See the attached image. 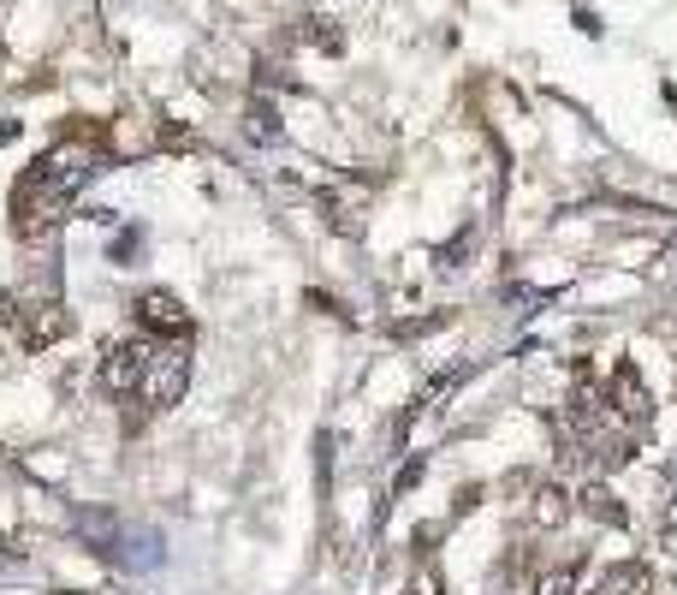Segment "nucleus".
Returning a JSON list of instances; mask_svg holds the SVG:
<instances>
[{"label":"nucleus","instance_id":"obj_1","mask_svg":"<svg viewBox=\"0 0 677 595\" xmlns=\"http://www.w3.org/2000/svg\"><path fill=\"white\" fill-rule=\"evenodd\" d=\"M149 340H113L108 345V357H101V387H108V394H137L143 387V375H149Z\"/></svg>","mask_w":677,"mask_h":595},{"label":"nucleus","instance_id":"obj_2","mask_svg":"<svg viewBox=\"0 0 677 595\" xmlns=\"http://www.w3.org/2000/svg\"><path fill=\"white\" fill-rule=\"evenodd\" d=\"M137 328L160 333V340H190V310L173 293H143L137 298Z\"/></svg>","mask_w":677,"mask_h":595},{"label":"nucleus","instance_id":"obj_3","mask_svg":"<svg viewBox=\"0 0 677 595\" xmlns=\"http://www.w3.org/2000/svg\"><path fill=\"white\" fill-rule=\"evenodd\" d=\"M185 382H190V357H155L149 375H143V405H149V411L179 405L185 399Z\"/></svg>","mask_w":677,"mask_h":595},{"label":"nucleus","instance_id":"obj_4","mask_svg":"<svg viewBox=\"0 0 677 595\" xmlns=\"http://www.w3.org/2000/svg\"><path fill=\"white\" fill-rule=\"evenodd\" d=\"M607 405H618V417H630V423H642V417L654 411V399H647V387H642V370H636V364H618V370H612Z\"/></svg>","mask_w":677,"mask_h":595},{"label":"nucleus","instance_id":"obj_5","mask_svg":"<svg viewBox=\"0 0 677 595\" xmlns=\"http://www.w3.org/2000/svg\"><path fill=\"white\" fill-rule=\"evenodd\" d=\"M642 577H647V565L642 560H618L600 572V584L588 590V595H630V590H642Z\"/></svg>","mask_w":677,"mask_h":595},{"label":"nucleus","instance_id":"obj_6","mask_svg":"<svg viewBox=\"0 0 677 595\" xmlns=\"http://www.w3.org/2000/svg\"><path fill=\"white\" fill-rule=\"evenodd\" d=\"M582 513H588V518H600V525H612V530H624V525H630V513L618 506V495H612V488H600V483H588V488H582Z\"/></svg>","mask_w":677,"mask_h":595},{"label":"nucleus","instance_id":"obj_7","mask_svg":"<svg viewBox=\"0 0 677 595\" xmlns=\"http://www.w3.org/2000/svg\"><path fill=\"white\" fill-rule=\"evenodd\" d=\"M565 518H570V495H565V488H541V495H535V525L558 530Z\"/></svg>","mask_w":677,"mask_h":595},{"label":"nucleus","instance_id":"obj_8","mask_svg":"<svg viewBox=\"0 0 677 595\" xmlns=\"http://www.w3.org/2000/svg\"><path fill=\"white\" fill-rule=\"evenodd\" d=\"M535 595H577V565H558V572H547L535 584Z\"/></svg>","mask_w":677,"mask_h":595},{"label":"nucleus","instance_id":"obj_9","mask_svg":"<svg viewBox=\"0 0 677 595\" xmlns=\"http://www.w3.org/2000/svg\"><path fill=\"white\" fill-rule=\"evenodd\" d=\"M249 132H256V137H279V120H274V108H262V101H256V108H249Z\"/></svg>","mask_w":677,"mask_h":595},{"label":"nucleus","instance_id":"obj_10","mask_svg":"<svg viewBox=\"0 0 677 595\" xmlns=\"http://www.w3.org/2000/svg\"><path fill=\"white\" fill-rule=\"evenodd\" d=\"M7 322H19V298L0 293V328H7Z\"/></svg>","mask_w":677,"mask_h":595}]
</instances>
